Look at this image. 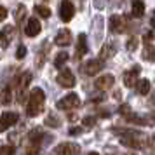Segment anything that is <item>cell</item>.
<instances>
[{
	"instance_id": "6da1fadb",
	"label": "cell",
	"mask_w": 155,
	"mask_h": 155,
	"mask_svg": "<svg viewBox=\"0 0 155 155\" xmlns=\"http://www.w3.org/2000/svg\"><path fill=\"white\" fill-rule=\"evenodd\" d=\"M44 101H45V92L40 87H33L28 96V103H26V115L28 117L40 115V112L44 108Z\"/></svg>"
},
{
	"instance_id": "7a4b0ae2",
	"label": "cell",
	"mask_w": 155,
	"mask_h": 155,
	"mask_svg": "<svg viewBox=\"0 0 155 155\" xmlns=\"http://www.w3.org/2000/svg\"><path fill=\"white\" fill-rule=\"evenodd\" d=\"M30 82H31V73L28 71H25L21 73L19 77L14 78V82H12V89H14V94H16V101L18 103H25V98H26V89H28Z\"/></svg>"
},
{
	"instance_id": "3957f363",
	"label": "cell",
	"mask_w": 155,
	"mask_h": 155,
	"mask_svg": "<svg viewBox=\"0 0 155 155\" xmlns=\"http://www.w3.org/2000/svg\"><path fill=\"white\" fill-rule=\"evenodd\" d=\"M120 141H122V145H126V147L143 148L145 143H147V138H145L141 133H138V131H129V133H126L122 138H120Z\"/></svg>"
},
{
	"instance_id": "277c9868",
	"label": "cell",
	"mask_w": 155,
	"mask_h": 155,
	"mask_svg": "<svg viewBox=\"0 0 155 155\" xmlns=\"http://www.w3.org/2000/svg\"><path fill=\"white\" fill-rule=\"evenodd\" d=\"M56 106H58V110H73V108H78L80 106V98H78V94H75V92H70L64 98L59 99L56 103Z\"/></svg>"
},
{
	"instance_id": "5b68a950",
	"label": "cell",
	"mask_w": 155,
	"mask_h": 155,
	"mask_svg": "<svg viewBox=\"0 0 155 155\" xmlns=\"http://www.w3.org/2000/svg\"><path fill=\"white\" fill-rule=\"evenodd\" d=\"M56 80H58V84L61 85V87H64V89H70V87L75 85V75L68 68H61V71L58 73Z\"/></svg>"
},
{
	"instance_id": "8992f818",
	"label": "cell",
	"mask_w": 155,
	"mask_h": 155,
	"mask_svg": "<svg viewBox=\"0 0 155 155\" xmlns=\"http://www.w3.org/2000/svg\"><path fill=\"white\" fill-rule=\"evenodd\" d=\"M103 66H105L103 59H89L87 63L82 64V68H80V70L84 71L85 75H89V77H94L96 73H99V71L103 70Z\"/></svg>"
},
{
	"instance_id": "52a82bcc",
	"label": "cell",
	"mask_w": 155,
	"mask_h": 155,
	"mask_svg": "<svg viewBox=\"0 0 155 155\" xmlns=\"http://www.w3.org/2000/svg\"><path fill=\"white\" fill-rule=\"evenodd\" d=\"M52 155H80V147L77 143H61L54 148Z\"/></svg>"
},
{
	"instance_id": "ba28073f",
	"label": "cell",
	"mask_w": 155,
	"mask_h": 155,
	"mask_svg": "<svg viewBox=\"0 0 155 155\" xmlns=\"http://www.w3.org/2000/svg\"><path fill=\"white\" fill-rule=\"evenodd\" d=\"M140 71H141L140 64H134L131 70L124 71V75H122L124 85H126V87H134V85L138 84V75H140Z\"/></svg>"
},
{
	"instance_id": "9c48e42d",
	"label": "cell",
	"mask_w": 155,
	"mask_h": 155,
	"mask_svg": "<svg viewBox=\"0 0 155 155\" xmlns=\"http://www.w3.org/2000/svg\"><path fill=\"white\" fill-rule=\"evenodd\" d=\"M75 16V5L71 4L70 0H63L61 5H59V18L63 23L71 21V18Z\"/></svg>"
},
{
	"instance_id": "30bf717a",
	"label": "cell",
	"mask_w": 155,
	"mask_h": 155,
	"mask_svg": "<svg viewBox=\"0 0 155 155\" xmlns=\"http://www.w3.org/2000/svg\"><path fill=\"white\" fill-rule=\"evenodd\" d=\"M18 113L16 112H4L0 117V131H7L9 127H12L18 122Z\"/></svg>"
},
{
	"instance_id": "8fae6325",
	"label": "cell",
	"mask_w": 155,
	"mask_h": 155,
	"mask_svg": "<svg viewBox=\"0 0 155 155\" xmlns=\"http://www.w3.org/2000/svg\"><path fill=\"white\" fill-rule=\"evenodd\" d=\"M54 44L59 45V47H66V45H70L71 44V31L70 30H66V28L59 30L58 35H56V38H54Z\"/></svg>"
},
{
	"instance_id": "7c38bea8",
	"label": "cell",
	"mask_w": 155,
	"mask_h": 155,
	"mask_svg": "<svg viewBox=\"0 0 155 155\" xmlns=\"http://www.w3.org/2000/svg\"><path fill=\"white\" fill-rule=\"evenodd\" d=\"M40 21L37 19V18H30L28 21H26V26H25V33L28 37H37L40 33Z\"/></svg>"
},
{
	"instance_id": "4fadbf2b",
	"label": "cell",
	"mask_w": 155,
	"mask_h": 155,
	"mask_svg": "<svg viewBox=\"0 0 155 155\" xmlns=\"http://www.w3.org/2000/svg\"><path fill=\"white\" fill-rule=\"evenodd\" d=\"M113 82H115V77L113 75H110V73H106V75H101V77L96 78V89H99V91H106V89H110L113 85Z\"/></svg>"
},
{
	"instance_id": "5bb4252c",
	"label": "cell",
	"mask_w": 155,
	"mask_h": 155,
	"mask_svg": "<svg viewBox=\"0 0 155 155\" xmlns=\"http://www.w3.org/2000/svg\"><path fill=\"white\" fill-rule=\"evenodd\" d=\"M124 30H126L124 19L120 16H112L110 18V31H113V33H122Z\"/></svg>"
},
{
	"instance_id": "9a60e30c",
	"label": "cell",
	"mask_w": 155,
	"mask_h": 155,
	"mask_svg": "<svg viewBox=\"0 0 155 155\" xmlns=\"http://www.w3.org/2000/svg\"><path fill=\"white\" fill-rule=\"evenodd\" d=\"M87 52V37L85 33H80L77 38V58H82Z\"/></svg>"
},
{
	"instance_id": "2e32d148",
	"label": "cell",
	"mask_w": 155,
	"mask_h": 155,
	"mask_svg": "<svg viewBox=\"0 0 155 155\" xmlns=\"http://www.w3.org/2000/svg\"><path fill=\"white\" fill-rule=\"evenodd\" d=\"M115 45L113 44H105L103 47H101V51H99V59H108V58H112L113 54H115Z\"/></svg>"
},
{
	"instance_id": "e0dca14e",
	"label": "cell",
	"mask_w": 155,
	"mask_h": 155,
	"mask_svg": "<svg viewBox=\"0 0 155 155\" xmlns=\"http://www.w3.org/2000/svg\"><path fill=\"white\" fill-rule=\"evenodd\" d=\"M131 12H133L134 18H143V14H145V4H143L141 0H134Z\"/></svg>"
},
{
	"instance_id": "ac0fdd59",
	"label": "cell",
	"mask_w": 155,
	"mask_h": 155,
	"mask_svg": "<svg viewBox=\"0 0 155 155\" xmlns=\"http://www.w3.org/2000/svg\"><path fill=\"white\" fill-rule=\"evenodd\" d=\"M136 89H138V94L147 96L148 92H150V80H148V78H141V80H138Z\"/></svg>"
},
{
	"instance_id": "d6986e66",
	"label": "cell",
	"mask_w": 155,
	"mask_h": 155,
	"mask_svg": "<svg viewBox=\"0 0 155 155\" xmlns=\"http://www.w3.org/2000/svg\"><path fill=\"white\" fill-rule=\"evenodd\" d=\"M68 61V52H64V51H61V52H58L56 58H54V66L56 68H63V64Z\"/></svg>"
},
{
	"instance_id": "ffe728a7",
	"label": "cell",
	"mask_w": 155,
	"mask_h": 155,
	"mask_svg": "<svg viewBox=\"0 0 155 155\" xmlns=\"http://www.w3.org/2000/svg\"><path fill=\"white\" fill-rule=\"evenodd\" d=\"M42 138H44V134H42V131H40V129H33V131L28 134V140H30V143H31V145H38Z\"/></svg>"
},
{
	"instance_id": "44dd1931",
	"label": "cell",
	"mask_w": 155,
	"mask_h": 155,
	"mask_svg": "<svg viewBox=\"0 0 155 155\" xmlns=\"http://www.w3.org/2000/svg\"><path fill=\"white\" fill-rule=\"evenodd\" d=\"M143 58H145L147 61H155V47L153 45L147 44V47L143 51Z\"/></svg>"
},
{
	"instance_id": "7402d4cb",
	"label": "cell",
	"mask_w": 155,
	"mask_h": 155,
	"mask_svg": "<svg viewBox=\"0 0 155 155\" xmlns=\"http://www.w3.org/2000/svg\"><path fill=\"white\" fill-rule=\"evenodd\" d=\"M25 16H26V7L21 4V5H18V12H16V23H18V25H21L23 19H25Z\"/></svg>"
},
{
	"instance_id": "603a6c76",
	"label": "cell",
	"mask_w": 155,
	"mask_h": 155,
	"mask_svg": "<svg viewBox=\"0 0 155 155\" xmlns=\"http://www.w3.org/2000/svg\"><path fill=\"white\" fill-rule=\"evenodd\" d=\"M45 126L59 127V126H61V120L58 119V117H54V115H47V117H45Z\"/></svg>"
},
{
	"instance_id": "cb8c5ba5",
	"label": "cell",
	"mask_w": 155,
	"mask_h": 155,
	"mask_svg": "<svg viewBox=\"0 0 155 155\" xmlns=\"http://www.w3.org/2000/svg\"><path fill=\"white\" fill-rule=\"evenodd\" d=\"M35 12L40 16V18H49L51 16V9L45 7V5H35Z\"/></svg>"
},
{
	"instance_id": "d4e9b609",
	"label": "cell",
	"mask_w": 155,
	"mask_h": 155,
	"mask_svg": "<svg viewBox=\"0 0 155 155\" xmlns=\"http://www.w3.org/2000/svg\"><path fill=\"white\" fill-rule=\"evenodd\" d=\"M16 153V148L12 145H2L0 148V155H14Z\"/></svg>"
},
{
	"instance_id": "484cf974",
	"label": "cell",
	"mask_w": 155,
	"mask_h": 155,
	"mask_svg": "<svg viewBox=\"0 0 155 155\" xmlns=\"http://www.w3.org/2000/svg\"><path fill=\"white\" fill-rule=\"evenodd\" d=\"M2 103L4 105L11 103V87H4V91H2Z\"/></svg>"
},
{
	"instance_id": "4316f807",
	"label": "cell",
	"mask_w": 155,
	"mask_h": 155,
	"mask_svg": "<svg viewBox=\"0 0 155 155\" xmlns=\"http://www.w3.org/2000/svg\"><path fill=\"white\" fill-rule=\"evenodd\" d=\"M136 49H138V38H136V37H131V38L127 40V51L133 52V51H136Z\"/></svg>"
},
{
	"instance_id": "83f0119b",
	"label": "cell",
	"mask_w": 155,
	"mask_h": 155,
	"mask_svg": "<svg viewBox=\"0 0 155 155\" xmlns=\"http://www.w3.org/2000/svg\"><path fill=\"white\" fill-rule=\"evenodd\" d=\"M38 153H40V148H38V145H31L28 150H25V155H38Z\"/></svg>"
},
{
	"instance_id": "f1b7e54d",
	"label": "cell",
	"mask_w": 155,
	"mask_h": 155,
	"mask_svg": "<svg viewBox=\"0 0 155 155\" xmlns=\"http://www.w3.org/2000/svg\"><path fill=\"white\" fill-rule=\"evenodd\" d=\"M26 52H28V51H26V45H19L18 51H16V58H18V59H23V58L26 56Z\"/></svg>"
},
{
	"instance_id": "f546056e",
	"label": "cell",
	"mask_w": 155,
	"mask_h": 155,
	"mask_svg": "<svg viewBox=\"0 0 155 155\" xmlns=\"http://www.w3.org/2000/svg\"><path fill=\"white\" fill-rule=\"evenodd\" d=\"M119 113H120V115L129 117V115H131V108H129V105H120L119 106Z\"/></svg>"
},
{
	"instance_id": "4dcf8cb0",
	"label": "cell",
	"mask_w": 155,
	"mask_h": 155,
	"mask_svg": "<svg viewBox=\"0 0 155 155\" xmlns=\"http://www.w3.org/2000/svg\"><path fill=\"white\" fill-rule=\"evenodd\" d=\"M82 124L87 126V127H91V126L96 124V119H94V117H84V119H82Z\"/></svg>"
},
{
	"instance_id": "1f68e13d",
	"label": "cell",
	"mask_w": 155,
	"mask_h": 155,
	"mask_svg": "<svg viewBox=\"0 0 155 155\" xmlns=\"http://www.w3.org/2000/svg\"><path fill=\"white\" fill-rule=\"evenodd\" d=\"M143 40L147 44H150V40H153V33H152V31H147V33L143 35Z\"/></svg>"
},
{
	"instance_id": "d6a6232c",
	"label": "cell",
	"mask_w": 155,
	"mask_h": 155,
	"mask_svg": "<svg viewBox=\"0 0 155 155\" xmlns=\"http://www.w3.org/2000/svg\"><path fill=\"white\" fill-rule=\"evenodd\" d=\"M0 40H2V49H5L7 47V44H9V38L4 33H0Z\"/></svg>"
},
{
	"instance_id": "836d02e7",
	"label": "cell",
	"mask_w": 155,
	"mask_h": 155,
	"mask_svg": "<svg viewBox=\"0 0 155 155\" xmlns=\"http://www.w3.org/2000/svg\"><path fill=\"white\" fill-rule=\"evenodd\" d=\"M5 18H7V9H5V7H4V5H2V7H0V19L4 21Z\"/></svg>"
},
{
	"instance_id": "e575fe53",
	"label": "cell",
	"mask_w": 155,
	"mask_h": 155,
	"mask_svg": "<svg viewBox=\"0 0 155 155\" xmlns=\"http://www.w3.org/2000/svg\"><path fill=\"white\" fill-rule=\"evenodd\" d=\"M80 133H82V129H80V127H73V129L70 131V134H73V136H77V134H80Z\"/></svg>"
},
{
	"instance_id": "d590c367",
	"label": "cell",
	"mask_w": 155,
	"mask_h": 155,
	"mask_svg": "<svg viewBox=\"0 0 155 155\" xmlns=\"http://www.w3.org/2000/svg\"><path fill=\"white\" fill-rule=\"evenodd\" d=\"M150 25H152V28H155V11H153V16H152V19H150Z\"/></svg>"
},
{
	"instance_id": "8d00e7d4",
	"label": "cell",
	"mask_w": 155,
	"mask_h": 155,
	"mask_svg": "<svg viewBox=\"0 0 155 155\" xmlns=\"http://www.w3.org/2000/svg\"><path fill=\"white\" fill-rule=\"evenodd\" d=\"M70 120H77V115L75 113H70Z\"/></svg>"
},
{
	"instance_id": "74e56055",
	"label": "cell",
	"mask_w": 155,
	"mask_h": 155,
	"mask_svg": "<svg viewBox=\"0 0 155 155\" xmlns=\"http://www.w3.org/2000/svg\"><path fill=\"white\" fill-rule=\"evenodd\" d=\"M87 155H99V153H98V152H89Z\"/></svg>"
},
{
	"instance_id": "f35d334b",
	"label": "cell",
	"mask_w": 155,
	"mask_h": 155,
	"mask_svg": "<svg viewBox=\"0 0 155 155\" xmlns=\"http://www.w3.org/2000/svg\"><path fill=\"white\" fill-rule=\"evenodd\" d=\"M152 119H153V122H155V110H153V113H152Z\"/></svg>"
},
{
	"instance_id": "ab89813d",
	"label": "cell",
	"mask_w": 155,
	"mask_h": 155,
	"mask_svg": "<svg viewBox=\"0 0 155 155\" xmlns=\"http://www.w3.org/2000/svg\"><path fill=\"white\" fill-rule=\"evenodd\" d=\"M124 155H136V153H124Z\"/></svg>"
}]
</instances>
